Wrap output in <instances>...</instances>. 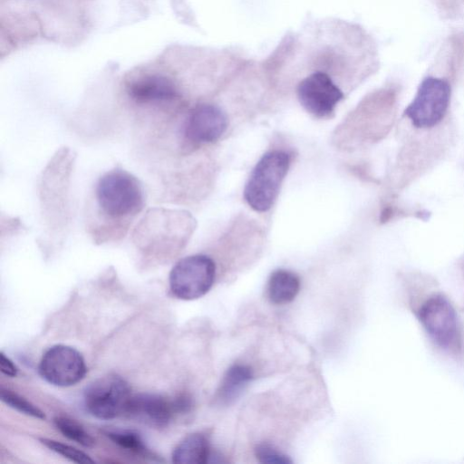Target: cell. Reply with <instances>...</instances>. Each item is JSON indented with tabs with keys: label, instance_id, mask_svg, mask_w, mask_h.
<instances>
[{
	"label": "cell",
	"instance_id": "cell-5",
	"mask_svg": "<svg viewBox=\"0 0 464 464\" xmlns=\"http://www.w3.org/2000/svg\"><path fill=\"white\" fill-rule=\"evenodd\" d=\"M129 383L117 374H108L92 382L83 393L87 411L102 420L125 414L131 398Z\"/></svg>",
	"mask_w": 464,
	"mask_h": 464
},
{
	"label": "cell",
	"instance_id": "cell-12",
	"mask_svg": "<svg viewBox=\"0 0 464 464\" xmlns=\"http://www.w3.org/2000/svg\"><path fill=\"white\" fill-rule=\"evenodd\" d=\"M211 455L208 438L199 432L185 437L173 450L172 461L178 464H204Z\"/></svg>",
	"mask_w": 464,
	"mask_h": 464
},
{
	"label": "cell",
	"instance_id": "cell-1",
	"mask_svg": "<svg viewBox=\"0 0 464 464\" xmlns=\"http://www.w3.org/2000/svg\"><path fill=\"white\" fill-rule=\"evenodd\" d=\"M94 192L100 215L110 221H130L144 206L142 186L135 177L121 169L103 174Z\"/></svg>",
	"mask_w": 464,
	"mask_h": 464
},
{
	"label": "cell",
	"instance_id": "cell-18",
	"mask_svg": "<svg viewBox=\"0 0 464 464\" xmlns=\"http://www.w3.org/2000/svg\"><path fill=\"white\" fill-rule=\"evenodd\" d=\"M40 441L51 450L63 456L64 458L73 462L83 464L94 462V460L91 459V457L86 453L70 445L46 438H41Z\"/></svg>",
	"mask_w": 464,
	"mask_h": 464
},
{
	"label": "cell",
	"instance_id": "cell-4",
	"mask_svg": "<svg viewBox=\"0 0 464 464\" xmlns=\"http://www.w3.org/2000/svg\"><path fill=\"white\" fill-rule=\"evenodd\" d=\"M216 265L206 255H191L172 267L169 283L171 293L181 300H194L206 295L213 285Z\"/></svg>",
	"mask_w": 464,
	"mask_h": 464
},
{
	"label": "cell",
	"instance_id": "cell-20",
	"mask_svg": "<svg viewBox=\"0 0 464 464\" xmlns=\"http://www.w3.org/2000/svg\"><path fill=\"white\" fill-rule=\"evenodd\" d=\"M0 369L5 375L9 377H14L18 372L15 364L3 353L0 354Z\"/></svg>",
	"mask_w": 464,
	"mask_h": 464
},
{
	"label": "cell",
	"instance_id": "cell-2",
	"mask_svg": "<svg viewBox=\"0 0 464 464\" xmlns=\"http://www.w3.org/2000/svg\"><path fill=\"white\" fill-rule=\"evenodd\" d=\"M290 167V156L284 150L264 154L254 167L244 188L248 206L266 212L274 205Z\"/></svg>",
	"mask_w": 464,
	"mask_h": 464
},
{
	"label": "cell",
	"instance_id": "cell-16",
	"mask_svg": "<svg viewBox=\"0 0 464 464\" xmlns=\"http://www.w3.org/2000/svg\"><path fill=\"white\" fill-rule=\"evenodd\" d=\"M53 423L57 430L71 440L86 448L94 446L95 440L93 437L76 420L68 417L58 416L53 419Z\"/></svg>",
	"mask_w": 464,
	"mask_h": 464
},
{
	"label": "cell",
	"instance_id": "cell-7",
	"mask_svg": "<svg viewBox=\"0 0 464 464\" xmlns=\"http://www.w3.org/2000/svg\"><path fill=\"white\" fill-rule=\"evenodd\" d=\"M38 371L49 383L67 387L82 381L87 368L82 355L76 349L56 344L44 353Z\"/></svg>",
	"mask_w": 464,
	"mask_h": 464
},
{
	"label": "cell",
	"instance_id": "cell-8",
	"mask_svg": "<svg viewBox=\"0 0 464 464\" xmlns=\"http://www.w3.org/2000/svg\"><path fill=\"white\" fill-rule=\"evenodd\" d=\"M297 98L310 114L317 118L329 116L343 92L334 82L328 73L315 71L304 78L297 86Z\"/></svg>",
	"mask_w": 464,
	"mask_h": 464
},
{
	"label": "cell",
	"instance_id": "cell-10",
	"mask_svg": "<svg viewBox=\"0 0 464 464\" xmlns=\"http://www.w3.org/2000/svg\"><path fill=\"white\" fill-rule=\"evenodd\" d=\"M125 414L144 424L162 428L176 414L173 400L159 394L139 393L131 396Z\"/></svg>",
	"mask_w": 464,
	"mask_h": 464
},
{
	"label": "cell",
	"instance_id": "cell-19",
	"mask_svg": "<svg viewBox=\"0 0 464 464\" xmlns=\"http://www.w3.org/2000/svg\"><path fill=\"white\" fill-rule=\"evenodd\" d=\"M255 455L256 459L261 463L266 464H287L292 460L268 443H260L255 448Z\"/></svg>",
	"mask_w": 464,
	"mask_h": 464
},
{
	"label": "cell",
	"instance_id": "cell-6",
	"mask_svg": "<svg viewBox=\"0 0 464 464\" xmlns=\"http://www.w3.org/2000/svg\"><path fill=\"white\" fill-rule=\"evenodd\" d=\"M450 86L443 79L425 78L405 110V115L417 128H431L441 121L449 108Z\"/></svg>",
	"mask_w": 464,
	"mask_h": 464
},
{
	"label": "cell",
	"instance_id": "cell-9",
	"mask_svg": "<svg viewBox=\"0 0 464 464\" xmlns=\"http://www.w3.org/2000/svg\"><path fill=\"white\" fill-rule=\"evenodd\" d=\"M227 128V115L219 107L201 103L188 112L182 132L187 141L198 145L218 140Z\"/></svg>",
	"mask_w": 464,
	"mask_h": 464
},
{
	"label": "cell",
	"instance_id": "cell-3",
	"mask_svg": "<svg viewBox=\"0 0 464 464\" xmlns=\"http://www.w3.org/2000/svg\"><path fill=\"white\" fill-rule=\"evenodd\" d=\"M417 318L439 348L450 353L460 351L459 318L454 306L445 295L433 294L427 297L417 310Z\"/></svg>",
	"mask_w": 464,
	"mask_h": 464
},
{
	"label": "cell",
	"instance_id": "cell-17",
	"mask_svg": "<svg viewBox=\"0 0 464 464\" xmlns=\"http://www.w3.org/2000/svg\"><path fill=\"white\" fill-rule=\"evenodd\" d=\"M0 396L5 404L21 413L37 419L45 418L44 413L37 406L12 391L1 388Z\"/></svg>",
	"mask_w": 464,
	"mask_h": 464
},
{
	"label": "cell",
	"instance_id": "cell-15",
	"mask_svg": "<svg viewBox=\"0 0 464 464\" xmlns=\"http://www.w3.org/2000/svg\"><path fill=\"white\" fill-rule=\"evenodd\" d=\"M105 435L120 447L143 456H151L141 435L131 430H108Z\"/></svg>",
	"mask_w": 464,
	"mask_h": 464
},
{
	"label": "cell",
	"instance_id": "cell-13",
	"mask_svg": "<svg viewBox=\"0 0 464 464\" xmlns=\"http://www.w3.org/2000/svg\"><path fill=\"white\" fill-rule=\"evenodd\" d=\"M253 378L250 367L235 364L225 373L218 392V399L222 404L233 403L243 392Z\"/></svg>",
	"mask_w": 464,
	"mask_h": 464
},
{
	"label": "cell",
	"instance_id": "cell-14",
	"mask_svg": "<svg viewBox=\"0 0 464 464\" xmlns=\"http://www.w3.org/2000/svg\"><path fill=\"white\" fill-rule=\"evenodd\" d=\"M300 290V279L285 269L274 271L268 280L267 293L270 301L276 304L290 303Z\"/></svg>",
	"mask_w": 464,
	"mask_h": 464
},
{
	"label": "cell",
	"instance_id": "cell-11",
	"mask_svg": "<svg viewBox=\"0 0 464 464\" xmlns=\"http://www.w3.org/2000/svg\"><path fill=\"white\" fill-rule=\"evenodd\" d=\"M127 92L139 104L170 102L179 96L174 82L158 74L144 75L132 80L127 86Z\"/></svg>",
	"mask_w": 464,
	"mask_h": 464
}]
</instances>
